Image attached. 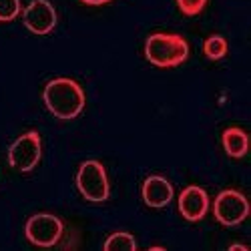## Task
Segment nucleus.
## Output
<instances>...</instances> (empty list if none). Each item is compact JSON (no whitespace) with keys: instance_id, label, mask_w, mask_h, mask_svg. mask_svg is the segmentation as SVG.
<instances>
[{"instance_id":"14","label":"nucleus","mask_w":251,"mask_h":251,"mask_svg":"<svg viewBox=\"0 0 251 251\" xmlns=\"http://www.w3.org/2000/svg\"><path fill=\"white\" fill-rule=\"evenodd\" d=\"M177 4H179V8H181L183 14L195 16V14H199L205 8L207 0H177Z\"/></svg>"},{"instance_id":"3","label":"nucleus","mask_w":251,"mask_h":251,"mask_svg":"<svg viewBox=\"0 0 251 251\" xmlns=\"http://www.w3.org/2000/svg\"><path fill=\"white\" fill-rule=\"evenodd\" d=\"M76 187L82 193V197L93 201V203H100L109 197V179H107V171L104 167L95 161L89 159L78 167L76 173Z\"/></svg>"},{"instance_id":"11","label":"nucleus","mask_w":251,"mask_h":251,"mask_svg":"<svg viewBox=\"0 0 251 251\" xmlns=\"http://www.w3.org/2000/svg\"><path fill=\"white\" fill-rule=\"evenodd\" d=\"M104 249L107 251H133V249H137V243L131 233L119 231V233H113L104 241Z\"/></svg>"},{"instance_id":"2","label":"nucleus","mask_w":251,"mask_h":251,"mask_svg":"<svg viewBox=\"0 0 251 251\" xmlns=\"http://www.w3.org/2000/svg\"><path fill=\"white\" fill-rule=\"evenodd\" d=\"M145 56L155 67H177L189 56V45L179 34L155 32L145 43Z\"/></svg>"},{"instance_id":"4","label":"nucleus","mask_w":251,"mask_h":251,"mask_svg":"<svg viewBox=\"0 0 251 251\" xmlns=\"http://www.w3.org/2000/svg\"><path fill=\"white\" fill-rule=\"evenodd\" d=\"M43 145H40V135L36 131H28L20 135L8 149V161L16 171H32L36 163L40 161Z\"/></svg>"},{"instance_id":"12","label":"nucleus","mask_w":251,"mask_h":251,"mask_svg":"<svg viewBox=\"0 0 251 251\" xmlns=\"http://www.w3.org/2000/svg\"><path fill=\"white\" fill-rule=\"evenodd\" d=\"M203 50H205V54L211 58V60H219L227 52V40L223 36H219V34H211V36L205 40Z\"/></svg>"},{"instance_id":"9","label":"nucleus","mask_w":251,"mask_h":251,"mask_svg":"<svg viewBox=\"0 0 251 251\" xmlns=\"http://www.w3.org/2000/svg\"><path fill=\"white\" fill-rule=\"evenodd\" d=\"M143 199L149 207H165L173 199V187L161 175H151L143 183Z\"/></svg>"},{"instance_id":"10","label":"nucleus","mask_w":251,"mask_h":251,"mask_svg":"<svg viewBox=\"0 0 251 251\" xmlns=\"http://www.w3.org/2000/svg\"><path fill=\"white\" fill-rule=\"evenodd\" d=\"M223 147L227 155L231 157H243L247 153V135L245 131L237 127H229L223 131Z\"/></svg>"},{"instance_id":"8","label":"nucleus","mask_w":251,"mask_h":251,"mask_svg":"<svg viewBox=\"0 0 251 251\" xmlns=\"http://www.w3.org/2000/svg\"><path fill=\"white\" fill-rule=\"evenodd\" d=\"M209 209V197L207 193L197 185H189L185 187L179 195V211L185 219L189 221H199L205 217Z\"/></svg>"},{"instance_id":"1","label":"nucleus","mask_w":251,"mask_h":251,"mask_svg":"<svg viewBox=\"0 0 251 251\" xmlns=\"http://www.w3.org/2000/svg\"><path fill=\"white\" fill-rule=\"evenodd\" d=\"M43 99L49 111L58 119H75L85 107V93L73 78L58 76L47 82Z\"/></svg>"},{"instance_id":"16","label":"nucleus","mask_w":251,"mask_h":251,"mask_svg":"<svg viewBox=\"0 0 251 251\" xmlns=\"http://www.w3.org/2000/svg\"><path fill=\"white\" fill-rule=\"evenodd\" d=\"M229 251H247V247L245 245H231V247H229Z\"/></svg>"},{"instance_id":"6","label":"nucleus","mask_w":251,"mask_h":251,"mask_svg":"<svg viewBox=\"0 0 251 251\" xmlns=\"http://www.w3.org/2000/svg\"><path fill=\"white\" fill-rule=\"evenodd\" d=\"M213 211H215V217L223 225H237L247 217L249 203L243 193H239L235 189H225L217 195Z\"/></svg>"},{"instance_id":"15","label":"nucleus","mask_w":251,"mask_h":251,"mask_svg":"<svg viewBox=\"0 0 251 251\" xmlns=\"http://www.w3.org/2000/svg\"><path fill=\"white\" fill-rule=\"evenodd\" d=\"M82 2H87V4H104V2H109V0H82Z\"/></svg>"},{"instance_id":"5","label":"nucleus","mask_w":251,"mask_h":251,"mask_svg":"<svg viewBox=\"0 0 251 251\" xmlns=\"http://www.w3.org/2000/svg\"><path fill=\"white\" fill-rule=\"evenodd\" d=\"M25 233L38 247H52L62 235V221L50 213H36L26 221Z\"/></svg>"},{"instance_id":"7","label":"nucleus","mask_w":251,"mask_h":251,"mask_svg":"<svg viewBox=\"0 0 251 251\" xmlns=\"http://www.w3.org/2000/svg\"><path fill=\"white\" fill-rule=\"evenodd\" d=\"M25 26L34 34H47L56 26V10L49 0H32L25 8Z\"/></svg>"},{"instance_id":"13","label":"nucleus","mask_w":251,"mask_h":251,"mask_svg":"<svg viewBox=\"0 0 251 251\" xmlns=\"http://www.w3.org/2000/svg\"><path fill=\"white\" fill-rule=\"evenodd\" d=\"M18 12H20V0H0V20L2 23L16 18Z\"/></svg>"}]
</instances>
